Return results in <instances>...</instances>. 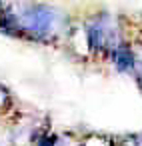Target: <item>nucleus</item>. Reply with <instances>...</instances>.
Segmentation results:
<instances>
[{
  "instance_id": "nucleus-6",
  "label": "nucleus",
  "mask_w": 142,
  "mask_h": 146,
  "mask_svg": "<svg viewBox=\"0 0 142 146\" xmlns=\"http://www.w3.org/2000/svg\"><path fill=\"white\" fill-rule=\"evenodd\" d=\"M120 146H142V138L140 136H128V138L122 140Z\"/></svg>"
},
{
  "instance_id": "nucleus-7",
  "label": "nucleus",
  "mask_w": 142,
  "mask_h": 146,
  "mask_svg": "<svg viewBox=\"0 0 142 146\" xmlns=\"http://www.w3.org/2000/svg\"><path fill=\"white\" fill-rule=\"evenodd\" d=\"M54 142H56L54 136H42V138L36 142V146H54Z\"/></svg>"
},
{
  "instance_id": "nucleus-3",
  "label": "nucleus",
  "mask_w": 142,
  "mask_h": 146,
  "mask_svg": "<svg viewBox=\"0 0 142 146\" xmlns=\"http://www.w3.org/2000/svg\"><path fill=\"white\" fill-rule=\"evenodd\" d=\"M68 40H70V46L78 52H86L88 46H90V40H88V32L86 28H72L70 34H68Z\"/></svg>"
},
{
  "instance_id": "nucleus-1",
  "label": "nucleus",
  "mask_w": 142,
  "mask_h": 146,
  "mask_svg": "<svg viewBox=\"0 0 142 146\" xmlns=\"http://www.w3.org/2000/svg\"><path fill=\"white\" fill-rule=\"evenodd\" d=\"M14 16H16L18 28L30 32L36 38H46V36L56 34L60 30V22H62L60 16L52 8L40 6V4L38 6H28Z\"/></svg>"
},
{
  "instance_id": "nucleus-2",
  "label": "nucleus",
  "mask_w": 142,
  "mask_h": 146,
  "mask_svg": "<svg viewBox=\"0 0 142 146\" xmlns=\"http://www.w3.org/2000/svg\"><path fill=\"white\" fill-rule=\"evenodd\" d=\"M112 56H114V64L118 70L126 72V70H132L134 68V56H132V50L118 44L114 50H112Z\"/></svg>"
},
{
  "instance_id": "nucleus-5",
  "label": "nucleus",
  "mask_w": 142,
  "mask_h": 146,
  "mask_svg": "<svg viewBox=\"0 0 142 146\" xmlns=\"http://www.w3.org/2000/svg\"><path fill=\"white\" fill-rule=\"evenodd\" d=\"M132 56H134V68H132V70H136L138 78L142 80V48H140L138 52H132Z\"/></svg>"
},
{
  "instance_id": "nucleus-4",
  "label": "nucleus",
  "mask_w": 142,
  "mask_h": 146,
  "mask_svg": "<svg viewBox=\"0 0 142 146\" xmlns=\"http://www.w3.org/2000/svg\"><path fill=\"white\" fill-rule=\"evenodd\" d=\"M80 146H114V142L106 136H100V134H92L88 136L84 142H80Z\"/></svg>"
},
{
  "instance_id": "nucleus-8",
  "label": "nucleus",
  "mask_w": 142,
  "mask_h": 146,
  "mask_svg": "<svg viewBox=\"0 0 142 146\" xmlns=\"http://www.w3.org/2000/svg\"><path fill=\"white\" fill-rule=\"evenodd\" d=\"M54 146H80V144H78V142H74L72 138H66V140H58V138H56Z\"/></svg>"
},
{
  "instance_id": "nucleus-9",
  "label": "nucleus",
  "mask_w": 142,
  "mask_h": 146,
  "mask_svg": "<svg viewBox=\"0 0 142 146\" xmlns=\"http://www.w3.org/2000/svg\"><path fill=\"white\" fill-rule=\"evenodd\" d=\"M6 102H8V94H6V90L2 86H0V108H2Z\"/></svg>"
}]
</instances>
